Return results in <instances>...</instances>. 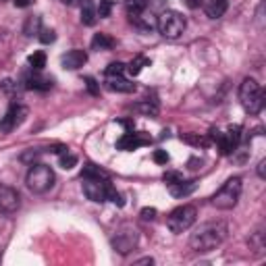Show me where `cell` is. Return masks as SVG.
I'll return each instance as SVG.
<instances>
[{
  "mask_svg": "<svg viewBox=\"0 0 266 266\" xmlns=\"http://www.w3.org/2000/svg\"><path fill=\"white\" fill-rule=\"evenodd\" d=\"M148 65H150V58H146V56H135V58L125 67V71L131 75V77H137V75L141 73V69L148 67Z\"/></svg>",
  "mask_w": 266,
  "mask_h": 266,
  "instance_id": "obj_24",
  "label": "cell"
},
{
  "mask_svg": "<svg viewBox=\"0 0 266 266\" xmlns=\"http://www.w3.org/2000/svg\"><path fill=\"white\" fill-rule=\"evenodd\" d=\"M54 181H56L54 171L48 165H42V162L31 165V169L27 171V177H25L29 192H33V194H46L48 189H52Z\"/></svg>",
  "mask_w": 266,
  "mask_h": 266,
  "instance_id": "obj_2",
  "label": "cell"
},
{
  "mask_svg": "<svg viewBox=\"0 0 266 266\" xmlns=\"http://www.w3.org/2000/svg\"><path fill=\"white\" fill-rule=\"evenodd\" d=\"M196 218H198V210H196L194 206L185 204V206L175 208V210L169 214L167 227L171 229V233L179 235V233H185L187 229H192L194 222H196Z\"/></svg>",
  "mask_w": 266,
  "mask_h": 266,
  "instance_id": "obj_6",
  "label": "cell"
},
{
  "mask_svg": "<svg viewBox=\"0 0 266 266\" xmlns=\"http://www.w3.org/2000/svg\"><path fill=\"white\" fill-rule=\"evenodd\" d=\"M81 177L84 179H108L110 173L104 171V169H100V167H96V165H92V162H88L84 167V171H81Z\"/></svg>",
  "mask_w": 266,
  "mask_h": 266,
  "instance_id": "obj_21",
  "label": "cell"
},
{
  "mask_svg": "<svg viewBox=\"0 0 266 266\" xmlns=\"http://www.w3.org/2000/svg\"><path fill=\"white\" fill-rule=\"evenodd\" d=\"M58 165H60L65 171H69V169H73L75 165H77V156H75L73 152H69V150H63L60 154H58Z\"/></svg>",
  "mask_w": 266,
  "mask_h": 266,
  "instance_id": "obj_26",
  "label": "cell"
},
{
  "mask_svg": "<svg viewBox=\"0 0 266 266\" xmlns=\"http://www.w3.org/2000/svg\"><path fill=\"white\" fill-rule=\"evenodd\" d=\"M227 237V227L222 222H204L189 237V245L196 252H210L216 250Z\"/></svg>",
  "mask_w": 266,
  "mask_h": 266,
  "instance_id": "obj_1",
  "label": "cell"
},
{
  "mask_svg": "<svg viewBox=\"0 0 266 266\" xmlns=\"http://www.w3.org/2000/svg\"><path fill=\"white\" fill-rule=\"evenodd\" d=\"M146 9H148L146 0H125V11H127V15H129L131 19L139 17Z\"/></svg>",
  "mask_w": 266,
  "mask_h": 266,
  "instance_id": "obj_23",
  "label": "cell"
},
{
  "mask_svg": "<svg viewBox=\"0 0 266 266\" xmlns=\"http://www.w3.org/2000/svg\"><path fill=\"white\" fill-rule=\"evenodd\" d=\"M125 67H127V65H123V63H110V65L106 67V77H112V75H123V73H125Z\"/></svg>",
  "mask_w": 266,
  "mask_h": 266,
  "instance_id": "obj_32",
  "label": "cell"
},
{
  "mask_svg": "<svg viewBox=\"0 0 266 266\" xmlns=\"http://www.w3.org/2000/svg\"><path fill=\"white\" fill-rule=\"evenodd\" d=\"M71 3H73V5H75V3H77V0H71Z\"/></svg>",
  "mask_w": 266,
  "mask_h": 266,
  "instance_id": "obj_44",
  "label": "cell"
},
{
  "mask_svg": "<svg viewBox=\"0 0 266 266\" xmlns=\"http://www.w3.org/2000/svg\"><path fill=\"white\" fill-rule=\"evenodd\" d=\"M185 5L189 9H198V7H202V0H185Z\"/></svg>",
  "mask_w": 266,
  "mask_h": 266,
  "instance_id": "obj_39",
  "label": "cell"
},
{
  "mask_svg": "<svg viewBox=\"0 0 266 266\" xmlns=\"http://www.w3.org/2000/svg\"><path fill=\"white\" fill-rule=\"evenodd\" d=\"M40 29H42V19L37 17V15H33V17H27V19H25L23 33H25L27 37H33V35H37V33H40Z\"/></svg>",
  "mask_w": 266,
  "mask_h": 266,
  "instance_id": "obj_22",
  "label": "cell"
},
{
  "mask_svg": "<svg viewBox=\"0 0 266 266\" xmlns=\"http://www.w3.org/2000/svg\"><path fill=\"white\" fill-rule=\"evenodd\" d=\"M196 187H198V181H177V183H173V185H169V192H171V196L173 198H187L189 194H194L196 192Z\"/></svg>",
  "mask_w": 266,
  "mask_h": 266,
  "instance_id": "obj_16",
  "label": "cell"
},
{
  "mask_svg": "<svg viewBox=\"0 0 266 266\" xmlns=\"http://www.w3.org/2000/svg\"><path fill=\"white\" fill-rule=\"evenodd\" d=\"M19 194L9 185H0V214H13L19 208Z\"/></svg>",
  "mask_w": 266,
  "mask_h": 266,
  "instance_id": "obj_12",
  "label": "cell"
},
{
  "mask_svg": "<svg viewBox=\"0 0 266 266\" xmlns=\"http://www.w3.org/2000/svg\"><path fill=\"white\" fill-rule=\"evenodd\" d=\"M86 63H88V52H86V50H79V48L69 50L67 54L60 56L63 69H69V71H77V69H81Z\"/></svg>",
  "mask_w": 266,
  "mask_h": 266,
  "instance_id": "obj_14",
  "label": "cell"
},
{
  "mask_svg": "<svg viewBox=\"0 0 266 266\" xmlns=\"http://www.w3.org/2000/svg\"><path fill=\"white\" fill-rule=\"evenodd\" d=\"M27 63H29V69L42 71V69L46 67V54H44L42 50H37V52H33V54L27 58Z\"/></svg>",
  "mask_w": 266,
  "mask_h": 266,
  "instance_id": "obj_27",
  "label": "cell"
},
{
  "mask_svg": "<svg viewBox=\"0 0 266 266\" xmlns=\"http://www.w3.org/2000/svg\"><path fill=\"white\" fill-rule=\"evenodd\" d=\"M135 245H137V231L131 229V227H125V229L117 231V235L112 237V248L119 254H129Z\"/></svg>",
  "mask_w": 266,
  "mask_h": 266,
  "instance_id": "obj_11",
  "label": "cell"
},
{
  "mask_svg": "<svg viewBox=\"0 0 266 266\" xmlns=\"http://www.w3.org/2000/svg\"><path fill=\"white\" fill-rule=\"evenodd\" d=\"M241 179L239 177H231L218 192L212 196V206L218 210H231L237 206L239 196H241Z\"/></svg>",
  "mask_w": 266,
  "mask_h": 266,
  "instance_id": "obj_4",
  "label": "cell"
},
{
  "mask_svg": "<svg viewBox=\"0 0 266 266\" xmlns=\"http://www.w3.org/2000/svg\"><path fill=\"white\" fill-rule=\"evenodd\" d=\"M96 13H98L100 19H108L110 13H112V0H100V5H98V9H96Z\"/></svg>",
  "mask_w": 266,
  "mask_h": 266,
  "instance_id": "obj_30",
  "label": "cell"
},
{
  "mask_svg": "<svg viewBox=\"0 0 266 266\" xmlns=\"http://www.w3.org/2000/svg\"><path fill=\"white\" fill-rule=\"evenodd\" d=\"M185 27H187L185 17L177 11H162L160 17L156 19V29L160 31L162 37H167V40H177V37H181Z\"/></svg>",
  "mask_w": 266,
  "mask_h": 266,
  "instance_id": "obj_5",
  "label": "cell"
},
{
  "mask_svg": "<svg viewBox=\"0 0 266 266\" xmlns=\"http://www.w3.org/2000/svg\"><path fill=\"white\" fill-rule=\"evenodd\" d=\"M258 177L266 179V160H260V165H258Z\"/></svg>",
  "mask_w": 266,
  "mask_h": 266,
  "instance_id": "obj_38",
  "label": "cell"
},
{
  "mask_svg": "<svg viewBox=\"0 0 266 266\" xmlns=\"http://www.w3.org/2000/svg\"><path fill=\"white\" fill-rule=\"evenodd\" d=\"M37 37H40V42H42V44H52V42L56 40V33H54V29L42 27L40 33H37Z\"/></svg>",
  "mask_w": 266,
  "mask_h": 266,
  "instance_id": "obj_31",
  "label": "cell"
},
{
  "mask_svg": "<svg viewBox=\"0 0 266 266\" xmlns=\"http://www.w3.org/2000/svg\"><path fill=\"white\" fill-rule=\"evenodd\" d=\"M152 262H154L152 258H141V260H135V264H152Z\"/></svg>",
  "mask_w": 266,
  "mask_h": 266,
  "instance_id": "obj_42",
  "label": "cell"
},
{
  "mask_svg": "<svg viewBox=\"0 0 266 266\" xmlns=\"http://www.w3.org/2000/svg\"><path fill=\"white\" fill-rule=\"evenodd\" d=\"M27 112H29V110H27L23 104L13 102V104L9 106V110L5 112V117L0 119V131H3V133H11V131H15V129L25 121Z\"/></svg>",
  "mask_w": 266,
  "mask_h": 266,
  "instance_id": "obj_8",
  "label": "cell"
},
{
  "mask_svg": "<svg viewBox=\"0 0 266 266\" xmlns=\"http://www.w3.org/2000/svg\"><path fill=\"white\" fill-rule=\"evenodd\" d=\"M96 21H98V13H96L94 0H84L81 3V23L92 27V25H96Z\"/></svg>",
  "mask_w": 266,
  "mask_h": 266,
  "instance_id": "obj_18",
  "label": "cell"
},
{
  "mask_svg": "<svg viewBox=\"0 0 266 266\" xmlns=\"http://www.w3.org/2000/svg\"><path fill=\"white\" fill-rule=\"evenodd\" d=\"M106 200H110L112 204H117V206H123V204H125V202H123V198H121V194H119V192H117V189L112 187V185H110V189H108V198H106Z\"/></svg>",
  "mask_w": 266,
  "mask_h": 266,
  "instance_id": "obj_33",
  "label": "cell"
},
{
  "mask_svg": "<svg viewBox=\"0 0 266 266\" xmlns=\"http://www.w3.org/2000/svg\"><path fill=\"white\" fill-rule=\"evenodd\" d=\"M239 102L243 106L245 112L250 115H258L264 108V90L260 88V84L252 77L243 79V84L239 86Z\"/></svg>",
  "mask_w": 266,
  "mask_h": 266,
  "instance_id": "obj_3",
  "label": "cell"
},
{
  "mask_svg": "<svg viewBox=\"0 0 266 266\" xmlns=\"http://www.w3.org/2000/svg\"><path fill=\"white\" fill-rule=\"evenodd\" d=\"M23 86L27 90H35V92H48V90H52L54 79L48 77V75H44L42 71L31 69V71H27L23 75Z\"/></svg>",
  "mask_w": 266,
  "mask_h": 266,
  "instance_id": "obj_10",
  "label": "cell"
},
{
  "mask_svg": "<svg viewBox=\"0 0 266 266\" xmlns=\"http://www.w3.org/2000/svg\"><path fill=\"white\" fill-rule=\"evenodd\" d=\"M135 25H139L141 29H154L156 27V17L154 15H152V13H141L139 17H135V19H131Z\"/></svg>",
  "mask_w": 266,
  "mask_h": 266,
  "instance_id": "obj_25",
  "label": "cell"
},
{
  "mask_svg": "<svg viewBox=\"0 0 266 266\" xmlns=\"http://www.w3.org/2000/svg\"><path fill=\"white\" fill-rule=\"evenodd\" d=\"M162 179H165V183H167V185H173V183L181 181V179H183V175H181V173H177V171H167V173L162 175Z\"/></svg>",
  "mask_w": 266,
  "mask_h": 266,
  "instance_id": "obj_34",
  "label": "cell"
},
{
  "mask_svg": "<svg viewBox=\"0 0 266 266\" xmlns=\"http://www.w3.org/2000/svg\"><path fill=\"white\" fill-rule=\"evenodd\" d=\"M115 46V40L108 33H96L92 37V50H112Z\"/></svg>",
  "mask_w": 266,
  "mask_h": 266,
  "instance_id": "obj_20",
  "label": "cell"
},
{
  "mask_svg": "<svg viewBox=\"0 0 266 266\" xmlns=\"http://www.w3.org/2000/svg\"><path fill=\"white\" fill-rule=\"evenodd\" d=\"M154 162H156V165H167V162H169L167 150H156V152H154Z\"/></svg>",
  "mask_w": 266,
  "mask_h": 266,
  "instance_id": "obj_36",
  "label": "cell"
},
{
  "mask_svg": "<svg viewBox=\"0 0 266 266\" xmlns=\"http://www.w3.org/2000/svg\"><path fill=\"white\" fill-rule=\"evenodd\" d=\"M60 3H63V5H73V3H71V0H60Z\"/></svg>",
  "mask_w": 266,
  "mask_h": 266,
  "instance_id": "obj_43",
  "label": "cell"
},
{
  "mask_svg": "<svg viewBox=\"0 0 266 266\" xmlns=\"http://www.w3.org/2000/svg\"><path fill=\"white\" fill-rule=\"evenodd\" d=\"M227 9H229V0H208V3L204 5V11L210 19H220Z\"/></svg>",
  "mask_w": 266,
  "mask_h": 266,
  "instance_id": "obj_17",
  "label": "cell"
},
{
  "mask_svg": "<svg viewBox=\"0 0 266 266\" xmlns=\"http://www.w3.org/2000/svg\"><path fill=\"white\" fill-rule=\"evenodd\" d=\"M86 88H88V92H90L92 96H98V94H100V86H98V81H96L94 77H86Z\"/></svg>",
  "mask_w": 266,
  "mask_h": 266,
  "instance_id": "obj_35",
  "label": "cell"
},
{
  "mask_svg": "<svg viewBox=\"0 0 266 266\" xmlns=\"http://www.w3.org/2000/svg\"><path fill=\"white\" fill-rule=\"evenodd\" d=\"M181 139L187 141V144H192V146H202V148L210 146V139H208V137H202V135H198V133H185V135H181Z\"/></svg>",
  "mask_w": 266,
  "mask_h": 266,
  "instance_id": "obj_28",
  "label": "cell"
},
{
  "mask_svg": "<svg viewBox=\"0 0 266 266\" xmlns=\"http://www.w3.org/2000/svg\"><path fill=\"white\" fill-rule=\"evenodd\" d=\"M141 218L144 220H154L156 218V208H144L141 210Z\"/></svg>",
  "mask_w": 266,
  "mask_h": 266,
  "instance_id": "obj_37",
  "label": "cell"
},
{
  "mask_svg": "<svg viewBox=\"0 0 266 266\" xmlns=\"http://www.w3.org/2000/svg\"><path fill=\"white\" fill-rule=\"evenodd\" d=\"M104 86L110 92H119V94H131L135 90V84H131L129 79H125L123 75H112V77H106Z\"/></svg>",
  "mask_w": 266,
  "mask_h": 266,
  "instance_id": "obj_15",
  "label": "cell"
},
{
  "mask_svg": "<svg viewBox=\"0 0 266 266\" xmlns=\"http://www.w3.org/2000/svg\"><path fill=\"white\" fill-rule=\"evenodd\" d=\"M146 3H150V0H146ZM152 7L162 9V7H165V0H152Z\"/></svg>",
  "mask_w": 266,
  "mask_h": 266,
  "instance_id": "obj_41",
  "label": "cell"
},
{
  "mask_svg": "<svg viewBox=\"0 0 266 266\" xmlns=\"http://www.w3.org/2000/svg\"><path fill=\"white\" fill-rule=\"evenodd\" d=\"M241 125H231L229 129H227V133H220L218 129H212L210 131V139L218 146L220 154L229 156L233 154V152L239 148V141H241Z\"/></svg>",
  "mask_w": 266,
  "mask_h": 266,
  "instance_id": "obj_7",
  "label": "cell"
},
{
  "mask_svg": "<svg viewBox=\"0 0 266 266\" xmlns=\"http://www.w3.org/2000/svg\"><path fill=\"white\" fill-rule=\"evenodd\" d=\"M29 5H31V0H15V7H19V9H25Z\"/></svg>",
  "mask_w": 266,
  "mask_h": 266,
  "instance_id": "obj_40",
  "label": "cell"
},
{
  "mask_svg": "<svg viewBox=\"0 0 266 266\" xmlns=\"http://www.w3.org/2000/svg\"><path fill=\"white\" fill-rule=\"evenodd\" d=\"M108 189H110L108 179H84V194L90 202H96V204L106 202Z\"/></svg>",
  "mask_w": 266,
  "mask_h": 266,
  "instance_id": "obj_9",
  "label": "cell"
},
{
  "mask_svg": "<svg viewBox=\"0 0 266 266\" xmlns=\"http://www.w3.org/2000/svg\"><path fill=\"white\" fill-rule=\"evenodd\" d=\"M148 144H150V137H148V135L129 131V133H125V135L117 141V148L123 150V152H133V150H137V148H141V146H148Z\"/></svg>",
  "mask_w": 266,
  "mask_h": 266,
  "instance_id": "obj_13",
  "label": "cell"
},
{
  "mask_svg": "<svg viewBox=\"0 0 266 266\" xmlns=\"http://www.w3.org/2000/svg\"><path fill=\"white\" fill-rule=\"evenodd\" d=\"M133 110L141 112L146 117H158V102L156 100H141V102L133 104Z\"/></svg>",
  "mask_w": 266,
  "mask_h": 266,
  "instance_id": "obj_19",
  "label": "cell"
},
{
  "mask_svg": "<svg viewBox=\"0 0 266 266\" xmlns=\"http://www.w3.org/2000/svg\"><path fill=\"white\" fill-rule=\"evenodd\" d=\"M250 245H252V248H254L258 254H264V248H266V243H264V231H262V229H258L256 233H252Z\"/></svg>",
  "mask_w": 266,
  "mask_h": 266,
  "instance_id": "obj_29",
  "label": "cell"
}]
</instances>
